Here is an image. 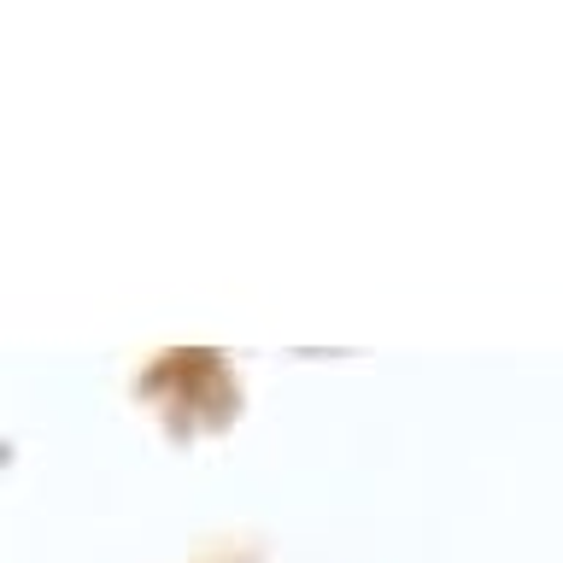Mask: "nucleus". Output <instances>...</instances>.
Returning <instances> with one entry per match:
<instances>
[]
</instances>
